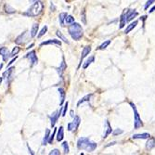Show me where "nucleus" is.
I'll use <instances>...</instances> for the list:
<instances>
[{
    "mask_svg": "<svg viewBox=\"0 0 155 155\" xmlns=\"http://www.w3.org/2000/svg\"><path fill=\"white\" fill-rule=\"evenodd\" d=\"M16 60H17V57H15V59H13V60H12V61H10V62H9V63H8V66H9V65H10V64H12V63H13V62H14V61H16Z\"/></svg>",
    "mask_w": 155,
    "mask_h": 155,
    "instance_id": "nucleus-39",
    "label": "nucleus"
},
{
    "mask_svg": "<svg viewBox=\"0 0 155 155\" xmlns=\"http://www.w3.org/2000/svg\"><path fill=\"white\" fill-rule=\"evenodd\" d=\"M68 32L70 35L72 36V38L74 40H79L83 36V28L79 23L76 22H74L69 26Z\"/></svg>",
    "mask_w": 155,
    "mask_h": 155,
    "instance_id": "nucleus-4",
    "label": "nucleus"
},
{
    "mask_svg": "<svg viewBox=\"0 0 155 155\" xmlns=\"http://www.w3.org/2000/svg\"><path fill=\"white\" fill-rule=\"evenodd\" d=\"M66 16H67V13L65 12H62L60 14V16H59V20H60V23L61 26H64L65 24V19H66Z\"/></svg>",
    "mask_w": 155,
    "mask_h": 155,
    "instance_id": "nucleus-22",
    "label": "nucleus"
},
{
    "mask_svg": "<svg viewBox=\"0 0 155 155\" xmlns=\"http://www.w3.org/2000/svg\"><path fill=\"white\" fill-rule=\"evenodd\" d=\"M65 1H69V0H65Z\"/></svg>",
    "mask_w": 155,
    "mask_h": 155,
    "instance_id": "nucleus-44",
    "label": "nucleus"
},
{
    "mask_svg": "<svg viewBox=\"0 0 155 155\" xmlns=\"http://www.w3.org/2000/svg\"><path fill=\"white\" fill-rule=\"evenodd\" d=\"M2 67H3V63H1V64H0V70L2 69Z\"/></svg>",
    "mask_w": 155,
    "mask_h": 155,
    "instance_id": "nucleus-42",
    "label": "nucleus"
},
{
    "mask_svg": "<svg viewBox=\"0 0 155 155\" xmlns=\"http://www.w3.org/2000/svg\"><path fill=\"white\" fill-rule=\"evenodd\" d=\"M91 97H92V94H89V95L84 96V97L82 98V100H80V101H78V103H77V107H79L81 104H83V103H84V102L89 101H90V98H91Z\"/></svg>",
    "mask_w": 155,
    "mask_h": 155,
    "instance_id": "nucleus-20",
    "label": "nucleus"
},
{
    "mask_svg": "<svg viewBox=\"0 0 155 155\" xmlns=\"http://www.w3.org/2000/svg\"><path fill=\"white\" fill-rule=\"evenodd\" d=\"M59 92H60V95H61V102H60V105L62 106V104L64 102V100H65V90L63 88H59Z\"/></svg>",
    "mask_w": 155,
    "mask_h": 155,
    "instance_id": "nucleus-23",
    "label": "nucleus"
},
{
    "mask_svg": "<svg viewBox=\"0 0 155 155\" xmlns=\"http://www.w3.org/2000/svg\"><path fill=\"white\" fill-rule=\"evenodd\" d=\"M5 11L8 13V14H12V13H15V9L13 8L9 7L8 5H5Z\"/></svg>",
    "mask_w": 155,
    "mask_h": 155,
    "instance_id": "nucleus-30",
    "label": "nucleus"
},
{
    "mask_svg": "<svg viewBox=\"0 0 155 155\" xmlns=\"http://www.w3.org/2000/svg\"><path fill=\"white\" fill-rule=\"evenodd\" d=\"M31 1H35V0H31Z\"/></svg>",
    "mask_w": 155,
    "mask_h": 155,
    "instance_id": "nucleus-43",
    "label": "nucleus"
},
{
    "mask_svg": "<svg viewBox=\"0 0 155 155\" xmlns=\"http://www.w3.org/2000/svg\"><path fill=\"white\" fill-rule=\"evenodd\" d=\"M124 133V131L122 130V129H116V130H114V136H117V135H121V134H123Z\"/></svg>",
    "mask_w": 155,
    "mask_h": 155,
    "instance_id": "nucleus-37",
    "label": "nucleus"
},
{
    "mask_svg": "<svg viewBox=\"0 0 155 155\" xmlns=\"http://www.w3.org/2000/svg\"><path fill=\"white\" fill-rule=\"evenodd\" d=\"M26 58L30 60V61H31V63H32V66H34V65L37 64L38 60H37L36 53H35V50L31 51L30 53H28V54L26 55Z\"/></svg>",
    "mask_w": 155,
    "mask_h": 155,
    "instance_id": "nucleus-7",
    "label": "nucleus"
},
{
    "mask_svg": "<svg viewBox=\"0 0 155 155\" xmlns=\"http://www.w3.org/2000/svg\"><path fill=\"white\" fill-rule=\"evenodd\" d=\"M153 11H155V6H154V7H153V8H152L150 10V13H152Z\"/></svg>",
    "mask_w": 155,
    "mask_h": 155,
    "instance_id": "nucleus-40",
    "label": "nucleus"
},
{
    "mask_svg": "<svg viewBox=\"0 0 155 155\" xmlns=\"http://www.w3.org/2000/svg\"><path fill=\"white\" fill-rule=\"evenodd\" d=\"M49 44H55L57 46H61V42L57 39H52V40H48L46 42H42L40 46H45V45H49Z\"/></svg>",
    "mask_w": 155,
    "mask_h": 155,
    "instance_id": "nucleus-14",
    "label": "nucleus"
},
{
    "mask_svg": "<svg viewBox=\"0 0 155 155\" xmlns=\"http://www.w3.org/2000/svg\"><path fill=\"white\" fill-rule=\"evenodd\" d=\"M138 15V12H137L136 10H132V9H124V12L122 13L121 18H120V29L124 28V26L131 21L132 20H134L135 17H137Z\"/></svg>",
    "mask_w": 155,
    "mask_h": 155,
    "instance_id": "nucleus-2",
    "label": "nucleus"
},
{
    "mask_svg": "<svg viewBox=\"0 0 155 155\" xmlns=\"http://www.w3.org/2000/svg\"><path fill=\"white\" fill-rule=\"evenodd\" d=\"M155 2V0H148V1H147V3L145 4V7H144V8L145 9H148V8L150 7V6H151L153 3Z\"/></svg>",
    "mask_w": 155,
    "mask_h": 155,
    "instance_id": "nucleus-34",
    "label": "nucleus"
},
{
    "mask_svg": "<svg viewBox=\"0 0 155 155\" xmlns=\"http://www.w3.org/2000/svg\"><path fill=\"white\" fill-rule=\"evenodd\" d=\"M56 129H54V131H53V133H52V135L51 136H49V137H48V142L49 143V144H52L53 143V139H54V137H55V135H56Z\"/></svg>",
    "mask_w": 155,
    "mask_h": 155,
    "instance_id": "nucleus-32",
    "label": "nucleus"
},
{
    "mask_svg": "<svg viewBox=\"0 0 155 155\" xmlns=\"http://www.w3.org/2000/svg\"><path fill=\"white\" fill-rule=\"evenodd\" d=\"M57 35L60 37V39L61 40H62L63 42H65V43H67V44H69V41H68V39L62 35V33L61 32H60V31H57Z\"/></svg>",
    "mask_w": 155,
    "mask_h": 155,
    "instance_id": "nucleus-29",
    "label": "nucleus"
},
{
    "mask_svg": "<svg viewBox=\"0 0 155 155\" xmlns=\"http://www.w3.org/2000/svg\"><path fill=\"white\" fill-rule=\"evenodd\" d=\"M91 51V47L90 46H87V47H84V49H83V52H82V55H81V58H80V62H79V67L81 66L82 62H83V60L87 57V56L90 53Z\"/></svg>",
    "mask_w": 155,
    "mask_h": 155,
    "instance_id": "nucleus-10",
    "label": "nucleus"
},
{
    "mask_svg": "<svg viewBox=\"0 0 155 155\" xmlns=\"http://www.w3.org/2000/svg\"><path fill=\"white\" fill-rule=\"evenodd\" d=\"M13 70H15V67H9L8 69V71H6L4 74H3V78H5L7 80V83L10 81L11 79V74L13 73Z\"/></svg>",
    "mask_w": 155,
    "mask_h": 155,
    "instance_id": "nucleus-12",
    "label": "nucleus"
},
{
    "mask_svg": "<svg viewBox=\"0 0 155 155\" xmlns=\"http://www.w3.org/2000/svg\"><path fill=\"white\" fill-rule=\"evenodd\" d=\"M26 35H27V32L22 33L21 35H20L16 38L15 42H16L17 44H19V45H23V44H25L26 42L28 41V37H26Z\"/></svg>",
    "mask_w": 155,
    "mask_h": 155,
    "instance_id": "nucleus-8",
    "label": "nucleus"
},
{
    "mask_svg": "<svg viewBox=\"0 0 155 155\" xmlns=\"http://www.w3.org/2000/svg\"><path fill=\"white\" fill-rule=\"evenodd\" d=\"M137 23H138V21H133V22H131L129 25H127V27H126V29L124 30V34H128V33H130L134 28L137 25Z\"/></svg>",
    "mask_w": 155,
    "mask_h": 155,
    "instance_id": "nucleus-17",
    "label": "nucleus"
},
{
    "mask_svg": "<svg viewBox=\"0 0 155 155\" xmlns=\"http://www.w3.org/2000/svg\"><path fill=\"white\" fill-rule=\"evenodd\" d=\"M77 148L79 150H84L91 152L96 150L97 143L91 141L88 137H80L77 141Z\"/></svg>",
    "mask_w": 155,
    "mask_h": 155,
    "instance_id": "nucleus-1",
    "label": "nucleus"
},
{
    "mask_svg": "<svg viewBox=\"0 0 155 155\" xmlns=\"http://www.w3.org/2000/svg\"><path fill=\"white\" fill-rule=\"evenodd\" d=\"M61 109H60V110H57L56 112H54V114H52V116L50 117V121H51V126L54 127V125L56 124V122L58 121L60 115H61Z\"/></svg>",
    "mask_w": 155,
    "mask_h": 155,
    "instance_id": "nucleus-11",
    "label": "nucleus"
},
{
    "mask_svg": "<svg viewBox=\"0 0 155 155\" xmlns=\"http://www.w3.org/2000/svg\"><path fill=\"white\" fill-rule=\"evenodd\" d=\"M66 68H67V65H66L65 60H64V58H63V59H62V62H61V66H60L59 68H57V71H58V73H59V74H60V76H61V77L62 76V74H63V72L66 70Z\"/></svg>",
    "mask_w": 155,
    "mask_h": 155,
    "instance_id": "nucleus-16",
    "label": "nucleus"
},
{
    "mask_svg": "<svg viewBox=\"0 0 155 155\" xmlns=\"http://www.w3.org/2000/svg\"><path fill=\"white\" fill-rule=\"evenodd\" d=\"M74 22V18L71 15H67L66 16V19H65V23L67 24H72Z\"/></svg>",
    "mask_w": 155,
    "mask_h": 155,
    "instance_id": "nucleus-27",
    "label": "nucleus"
},
{
    "mask_svg": "<svg viewBox=\"0 0 155 155\" xmlns=\"http://www.w3.org/2000/svg\"><path fill=\"white\" fill-rule=\"evenodd\" d=\"M81 119L79 116H74V122L72 123H69L68 124V130L69 131H75L78 127H79V124H80Z\"/></svg>",
    "mask_w": 155,
    "mask_h": 155,
    "instance_id": "nucleus-6",
    "label": "nucleus"
},
{
    "mask_svg": "<svg viewBox=\"0 0 155 155\" xmlns=\"http://www.w3.org/2000/svg\"><path fill=\"white\" fill-rule=\"evenodd\" d=\"M95 61V57H90L88 60H87V61H86V63L84 64V66H83V68L84 69H87L92 62H94Z\"/></svg>",
    "mask_w": 155,
    "mask_h": 155,
    "instance_id": "nucleus-24",
    "label": "nucleus"
},
{
    "mask_svg": "<svg viewBox=\"0 0 155 155\" xmlns=\"http://www.w3.org/2000/svg\"><path fill=\"white\" fill-rule=\"evenodd\" d=\"M38 29H39V25H38V23H34V25H33V27H32V30H31V36H32V37H35V36L37 35Z\"/></svg>",
    "mask_w": 155,
    "mask_h": 155,
    "instance_id": "nucleus-21",
    "label": "nucleus"
},
{
    "mask_svg": "<svg viewBox=\"0 0 155 155\" xmlns=\"http://www.w3.org/2000/svg\"><path fill=\"white\" fill-rule=\"evenodd\" d=\"M130 106L132 107L133 109V111H134V128L135 129H138L140 128L141 126H143V123H142V120L139 116V114L137 110V107L134 103L130 102Z\"/></svg>",
    "mask_w": 155,
    "mask_h": 155,
    "instance_id": "nucleus-5",
    "label": "nucleus"
},
{
    "mask_svg": "<svg viewBox=\"0 0 155 155\" xmlns=\"http://www.w3.org/2000/svg\"><path fill=\"white\" fill-rule=\"evenodd\" d=\"M82 21H83V23L84 24H86L87 23V20H86V11H84V9H83V11H82Z\"/></svg>",
    "mask_w": 155,
    "mask_h": 155,
    "instance_id": "nucleus-35",
    "label": "nucleus"
},
{
    "mask_svg": "<svg viewBox=\"0 0 155 155\" xmlns=\"http://www.w3.org/2000/svg\"><path fill=\"white\" fill-rule=\"evenodd\" d=\"M155 147V138L154 137H149V140L146 143V149L148 150H151Z\"/></svg>",
    "mask_w": 155,
    "mask_h": 155,
    "instance_id": "nucleus-13",
    "label": "nucleus"
},
{
    "mask_svg": "<svg viewBox=\"0 0 155 155\" xmlns=\"http://www.w3.org/2000/svg\"><path fill=\"white\" fill-rule=\"evenodd\" d=\"M20 51H21V48L20 47H15L12 49V51L10 53V57H14V56L17 55Z\"/></svg>",
    "mask_w": 155,
    "mask_h": 155,
    "instance_id": "nucleus-28",
    "label": "nucleus"
},
{
    "mask_svg": "<svg viewBox=\"0 0 155 155\" xmlns=\"http://www.w3.org/2000/svg\"><path fill=\"white\" fill-rule=\"evenodd\" d=\"M67 109H68V102H66V103H65V105H64V108H63V111H62V116H65V115H66Z\"/></svg>",
    "mask_w": 155,
    "mask_h": 155,
    "instance_id": "nucleus-38",
    "label": "nucleus"
},
{
    "mask_svg": "<svg viewBox=\"0 0 155 155\" xmlns=\"http://www.w3.org/2000/svg\"><path fill=\"white\" fill-rule=\"evenodd\" d=\"M64 137V130H63V126H61L59 128V131H58V134H57V140L60 142V141H62V139Z\"/></svg>",
    "mask_w": 155,
    "mask_h": 155,
    "instance_id": "nucleus-19",
    "label": "nucleus"
},
{
    "mask_svg": "<svg viewBox=\"0 0 155 155\" xmlns=\"http://www.w3.org/2000/svg\"><path fill=\"white\" fill-rule=\"evenodd\" d=\"M110 42H111L110 40H107V41H105L104 43H102V44H101L100 47L97 48V49H98V50H102V49H105V48H107V47H108V46L110 44Z\"/></svg>",
    "mask_w": 155,
    "mask_h": 155,
    "instance_id": "nucleus-25",
    "label": "nucleus"
},
{
    "mask_svg": "<svg viewBox=\"0 0 155 155\" xmlns=\"http://www.w3.org/2000/svg\"><path fill=\"white\" fill-rule=\"evenodd\" d=\"M62 147H63V150H64V154H67L69 152V146H68L67 141H64L62 143Z\"/></svg>",
    "mask_w": 155,
    "mask_h": 155,
    "instance_id": "nucleus-33",
    "label": "nucleus"
},
{
    "mask_svg": "<svg viewBox=\"0 0 155 155\" xmlns=\"http://www.w3.org/2000/svg\"><path fill=\"white\" fill-rule=\"evenodd\" d=\"M47 31H48V27H47V26H44L43 28H42V30L40 31V33H39V35H38L37 36L40 38L41 36H43V35L47 33Z\"/></svg>",
    "mask_w": 155,
    "mask_h": 155,
    "instance_id": "nucleus-31",
    "label": "nucleus"
},
{
    "mask_svg": "<svg viewBox=\"0 0 155 155\" xmlns=\"http://www.w3.org/2000/svg\"><path fill=\"white\" fill-rule=\"evenodd\" d=\"M111 132H112L111 125H110V122H109V121H106V131H105V134H104L103 137H104V138H106L110 134H111Z\"/></svg>",
    "mask_w": 155,
    "mask_h": 155,
    "instance_id": "nucleus-18",
    "label": "nucleus"
},
{
    "mask_svg": "<svg viewBox=\"0 0 155 155\" xmlns=\"http://www.w3.org/2000/svg\"><path fill=\"white\" fill-rule=\"evenodd\" d=\"M43 8H44V5L42 3V1L37 0V1H35V3L30 7V8L24 13V15L29 17H36L43 11Z\"/></svg>",
    "mask_w": 155,
    "mask_h": 155,
    "instance_id": "nucleus-3",
    "label": "nucleus"
},
{
    "mask_svg": "<svg viewBox=\"0 0 155 155\" xmlns=\"http://www.w3.org/2000/svg\"><path fill=\"white\" fill-rule=\"evenodd\" d=\"M0 55H1V57L3 58V61H7L8 59L9 58V51H8V48H6V47H2L0 48Z\"/></svg>",
    "mask_w": 155,
    "mask_h": 155,
    "instance_id": "nucleus-9",
    "label": "nucleus"
},
{
    "mask_svg": "<svg viewBox=\"0 0 155 155\" xmlns=\"http://www.w3.org/2000/svg\"><path fill=\"white\" fill-rule=\"evenodd\" d=\"M49 136H50V130H49V129H47V130H46L45 137H44V138H43V145H46V144H47Z\"/></svg>",
    "mask_w": 155,
    "mask_h": 155,
    "instance_id": "nucleus-26",
    "label": "nucleus"
},
{
    "mask_svg": "<svg viewBox=\"0 0 155 155\" xmlns=\"http://www.w3.org/2000/svg\"><path fill=\"white\" fill-rule=\"evenodd\" d=\"M2 81H3V77H0V84L2 83Z\"/></svg>",
    "mask_w": 155,
    "mask_h": 155,
    "instance_id": "nucleus-41",
    "label": "nucleus"
},
{
    "mask_svg": "<svg viewBox=\"0 0 155 155\" xmlns=\"http://www.w3.org/2000/svg\"><path fill=\"white\" fill-rule=\"evenodd\" d=\"M150 137V135L149 133H142V134H135L133 135L132 138L133 139H146L149 138Z\"/></svg>",
    "mask_w": 155,
    "mask_h": 155,
    "instance_id": "nucleus-15",
    "label": "nucleus"
},
{
    "mask_svg": "<svg viewBox=\"0 0 155 155\" xmlns=\"http://www.w3.org/2000/svg\"><path fill=\"white\" fill-rule=\"evenodd\" d=\"M49 154H50V155H60V154H61V152H60V150H59L55 149V150H52L49 152Z\"/></svg>",
    "mask_w": 155,
    "mask_h": 155,
    "instance_id": "nucleus-36",
    "label": "nucleus"
}]
</instances>
